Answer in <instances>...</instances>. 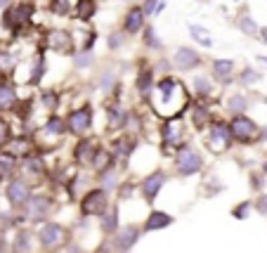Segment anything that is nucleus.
<instances>
[{"mask_svg": "<svg viewBox=\"0 0 267 253\" xmlns=\"http://www.w3.org/2000/svg\"><path fill=\"white\" fill-rule=\"evenodd\" d=\"M184 106H187L184 85L178 78H173V76L161 78L156 83V90H154V111L163 118H175Z\"/></svg>", "mask_w": 267, "mask_h": 253, "instance_id": "1", "label": "nucleus"}, {"mask_svg": "<svg viewBox=\"0 0 267 253\" xmlns=\"http://www.w3.org/2000/svg\"><path fill=\"white\" fill-rule=\"evenodd\" d=\"M229 142H232V130H229V126L227 123H220V121L213 123L211 130H208V140H206L208 149L213 154H222V152H227Z\"/></svg>", "mask_w": 267, "mask_h": 253, "instance_id": "2", "label": "nucleus"}, {"mask_svg": "<svg viewBox=\"0 0 267 253\" xmlns=\"http://www.w3.org/2000/svg\"><path fill=\"white\" fill-rule=\"evenodd\" d=\"M229 130H232V137L239 142H251L258 135V126L244 114H234V118L229 121Z\"/></svg>", "mask_w": 267, "mask_h": 253, "instance_id": "3", "label": "nucleus"}, {"mask_svg": "<svg viewBox=\"0 0 267 253\" xmlns=\"http://www.w3.org/2000/svg\"><path fill=\"white\" fill-rule=\"evenodd\" d=\"M38 239L43 244L45 249H59V246H64L66 239H69V234L62 225H57V222H50V225H45L43 230L38 232Z\"/></svg>", "mask_w": 267, "mask_h": 253, "instance_id": "4", "label": "nucleus"}, {"mask_svg": "<svg viewBox=\"0 0 267 253\" xmlns=\"http://www.w3.org/2000/svg\"><path fill=\"white\" fill-rule=\"evenodd\" d=\"M175 168L180 175H194L201 170V156L194 149H180L175 156Z\"/></svg>", "mask_w": 267, "mask_h": 253, "instance_id": "5", "label": "nucleus"}, {"mask_svg": "<svg viewBox=\"0 0 267 253\" xmlns=\"http://www.w3.org/2000/svg\"><path fill=\"white\" fill-rule=\"evenodd\" d=\"M104 208H107V194H104V190L88 192L86 199L81 201L83 215H104Z\"/></svg>", "mask_w": 267, "mask_h": 253, "instance_id": "6", "label": "nucleus"}, {"mask_svg": "<svg viewBox=\"0 0 267 253\" xmlns=\"http://www.w3.org/2000/svg\"><path fill=\"white\" fill-rule=\"evenodd\" d=\"M33 14V5L31 2H22V5H14L10 10L5 12V17H2V24L10 29V26H22V24H29Z\"/></svg>", "mask_w": 267, "mask_h": 253, "instance_id": "7", "label": "nucleus"}, {"mask_svg": "<svg viewBox=\"0 0 267 253\" xmlns=\"http://www.w3.org/2000/svg\"><path fill=\"white\" fill-rule=\"evenodd\" d=\"M92 123V114H90V106H83V109H76L71 111V116L66 121V126L69 130L74 133V135H81V133H86L88 128Z\"/></svg>", "mask_w": 267, "mask_h": 253, "instance_id": "8", "label": "nucleus"}, {"mask_svg": "<svg viewBox=\"0 0 267 253\" xmlns=\"http://www.w3.org/2000/svg\"><path fill=\"white\" fill-rule=\"evenodd\" d=\"M7 201L12 206H26V201L31 199V192H29V185L24 180H12L7 185Z\"/></svg>", "mask_w": 267, "mask_h": 253, "instance_id": "9", "label": "nucleus"}, {"mask_svg": "<svg viewBox=\"0 0 267 253\" xmlns=\"http://www.w3.org/2000/svg\"><path fill=\"white\" fill-rule=\"evenodd\" d=\"M173 64L178 66V69H184V71H189V69H196L199 64H201V57L189 50V48H178L175 54H173Z\"/></svg>", "mask_w": 267, "mask_h": 253, "instance_id": "10", "label": "nucleus"}, {"mask_svg": "<svg viewBox=\"0 0 267 253\" xmlns=\"http://www.w3.org/2000/svg\"><path fill=\"white\" fill-rule=\"evenodd\" d=\"M166 185V173H151V175H147L144 178V182H142V194L147 197V199H156V194L161 192V187Z\"/></svg>", "mask_w": 267, "mask_h": 253, "instance_id": "11", "label": "nucleus"}, {"mask_svg": "<svg viewBox=\"0 0 267 253\" xmlns=\"http://www.w3.org/2000/svg\"><path fill=\"white\" fill-rule=\"evenodd\" d=\"M50 213V199L45 197H31L26 201V215L31 220H38V218H45Z\"/></svg>", "mask_w": 267, "mask_h": 253, "instance_id": "12", "label": "nucleus"}, {"mask_svg": "<svg viewBox=\"0 0 267 253\" xmlns=\"http://www.w3.org/2000/svg\"><path fill=\"white\" fill-rule=\"evenodd\" d=\"M163 140L171 145H180L182 142V121L178 118H168L163 126Z\"/></svg>", "mask_w": 267, "mask_h": 253, "instance_id": "13", "label": "nucleus"}, {"mask_svg": "<svg viewBox=\"0 0 267 253\" xmlns=\"http://www.w3.org/2000/svg\"><path fill=\"white\" fill-rule=\"evenodd\" d=\"M139 239V232L135 230V227H126V230H121V232H116V239H114V244H116L121 251H128V249H133V244Z\"/></svg>", "mask_w": 267, "mask_h": 253, "instance_id": "14", "label": "nucleus"}, {"mask_svg": "<svg viewBox=\"0 0 267 253\" xmlns=\"http://www.w3.org/2000/svg\"><path fill=\"white\" fill-rule=\"evenodd\" d=\"M173 222V218L168 215V213H163V211H154L147 218V222H144V230L147 232H156V230H161V227H168Z\"/></svg>", "mask_w": 267, "mask_h": 253, "instance_id": "15", "label": "nucleus"}, {"mask_svg": "<svg viewBox=\"0 0 267 253\" xmlns=\"http://www.w3.org/2000/svg\"><path fill=\"white\" fill-rule=\"evenodd\" d=\"M92 156H95V145L90 140H81L76 145V161L88 166V163H92Z\"/></svg>", "mask_w": 267, "mask_h": 253, "instance_id": "16", "label": "nucleus"}, {"mask_svg": "<svg viewBox=\"0 0 267 253\" xmlns=\"http://www.w3.org/2000/svg\"><path fill=\"white\" fill-rule=\"evenodd\" d=\"M47 43H50V48L57 50V52H66L71 48V36L66 31H52L47 36Z\"/></svg>", "mask_w": 267, "mask_h": 253, "instance_id": "17", "label": "nucleus"}, {"mask_svg": "<svg viewBox=\"0 0 267 253\" xmlns=\"http://www.w3.org/2000/svg\"><path fill=\"white\" fill-rule=\"evenodd\" d=\"M142 24H144V10H142V7L128 10V14H126V31L137 33L139 29H142Z\"/></svg>", "mask_w": 267, "mask_h": 253, "instance_id": "18", "label": "nucleus"}, {"mask_svg": "<svg viewBox=\"0 0 267 253\" xmlns=\"http://www.w3.org/2000/svg\"><path fill=\"white\" fill-rule=\"evenodd\" d=\"M17 104V95L10 83H0V111H10Z\"/></svg>", "mask_w": 267, "mask_h": 253, "instance_id": "19", "label": "nucleus"}, {"mask_svg": "<svg viewBox=\"0 0 267 253\" xmlns=\"http://www.w3.org/2000/svg\"><path fill=\"white\" fill-rule=\"evenodd\" d=\"M187 29H189L192 38L199 43V45H203V48H211V45H213V38H211V33L206 31L203 26H199V24H189Z\"/></svg>", "mask_w": 267, "mask_h": 253, "instance_id": "20", "label": "nucleus"}, {"mask_svg": "<svg viewBox=\"0 0 267 253\" xmlns=\"http://www.w3.org/2000/svg\"><path fill=\"white\" fill-rule=\"evenodd\" d=\"M232 69H234V62H232V59H215L213 62V74L218 76V78H222L224 83H229Z\"/></svg>", "mask_w": 267, "mask_h": 253, "instance_id": "21", "label": "nucleus"}, {"mask_svg": "<svg viewBox=\"0 0 267 253\" xmlns=\"http://www.w3.org/2000/svg\"><path fill=\"white\" fill-rule=\"evenodd\" d=\"M97 10V5H95V0H78V5H76V17L78 19H90L92 14H95Z\"/></svg>", "mask_w": 267, "mask_h": 253, "instance_id": "22", "label": "nucleus"}, {"mask_svg": "<svg viewBox=\"0 0 267 253\" xmlns=\"http://www.w3.org/2000/svg\"><path fill=\"white\" fill-rule=\"evenodd\" d=\"M118 227V211L114 208V211H109L102 215V232L104 234H114Z\"/></svg>", "mask_w": 267, "mask_h": 253, "instance_id": "23", "label": "nucleus"}, {"mask_svg": "<svg viewBox=\"0 0 267 253\" xmlns=\"http://www.w3.org/2000/svg\"><path fill=\"white\" fill-rule=\"evenodd\" d=\"M14 170V154H0V180Z\"/></svg>", "mask_w": 267, "mask_h": 253, "instance_id": "24", "label": "nucleus"}, {"mask_svg": "<svg viewBox=\"0 0 267 253\" xmlns=\"http://www.w3.org/2000/svg\"><path fill=\"white\" fill-rule=\"evenodd\" d=\"M14 57H12L10 52H0V74L2 76H7L14 71Z\"/></svg>", "mask_w": 267, "mask_h": 253, "instance_id": "25", "label": "nucleus"}, {"mask_svg": "<svg viewBox=\"0 0 267 253\" xmlns=\"http://www.w3.org/2000/svg\"><path fill=\"white\" fill-rule=\"evenodd\" d=\"M109 161H111V156H109L107 152H104V149H99V152H95V158H92V166H95V170H99V173H102V170L107 168V163Z\"/></svg>", "mask_w": 267, "mask_h": 253, "instance_id": "26", "label": "nucleus"}, {"mask_svg": "<svg viewBox=\"0 0 267 253\" xmlns=\"http://www.w3.org/2000/svg\"><path fill=\"white\" fill-rule=\"evenodd\" d=\"M14 253H29V232H19L14 239Z\"/></svg>", "mask_w": 267, "mask_h": 253, "instance_id": "27", "label": "nucleus"}, {"mask_svg": "<svg viewBox=\"0 0 267 253\" xmlns=\"http://www.w3.org/2000/svg\"><path fill=\"white\" fill-rule=\"evenodd\" d=\"M239 29H241V31L246 33V36H256V33H258V26L253 24V19H251L248 14L239 19Z\"/></svg>", "mask_w": 267, "mask_h": 253, "instance_id": "28", "label": "nucleus"}, {"mask_svg": "<svg viewBox=\"0 0 267 253\" xmlns=\"http://www.w3.org/2000/svg\"><path fill=\"white\" fill-rule=\"evenodd\" d=\"M123 123H126V116H123L118 109H111V111H109V128L118 130V128H123Z\"/></svg>", "mask_w": 267, "mask_h": 253, "instance_id": "29", "label": "nucleus"}, {"mask_svg": "<svg viewBox=\"0 0 267 253\" xmlns=\"http://www.w3.org/2000/svg\"><path fill=\"white\" fill-rule=\"evenodd\" d=\"M227 109H229L232 114H241V111L246 109V100L241 95H234L229 102H227Z\"/></svg>", "mask_w": 267, "mask_h": 253, "instance_id": "30", "label": "nucleus"}, {"mask_svg": "<svg viewBox=\"0 0 267 253\" xmlns=\"http://www.w3.org/2000/svg\"><path fill=\"white\" fill-rule=\"evenodd\" d=\"M45 130L47 133H52V135H62L64 133V123H62V118H57V116H52L50 121H47V126H45Z\"/></svg>", "mask_w": 267, "mask_h": 253, "instance_id": "31", "label": "nucleus"}, {"mask_svg": "<svg viewBox=\"0 0 267 253\" xmlns=\"http://www.w3.org/2000/svg\"><path fill=\"white\" fill-rule=\"evenodd\" d=\"M24 168L31 170L33 175H43V163H41V158H36V156H29V158H26Z\"/></svg>", "mask_w": 267, "mask_h": 253, "instance_id": "32", "label": "nucleus"}, {"mask_svg": "<svg viewBox=\"0 0 267 253\" xmlns=\"http://www.w3.org/2000/svg\"><path fill=\"white\" fill-rule=\"evenodd\" d=\"M149 83H151V71H149V69H144V71L139 74L137 88L142 90V93H147V90H149Z\"/></svg>", "mask_w": 267, "mask_h": 253, "instance_id": "33", "label": "nucleus"}, {"mask_svg": "<svg viewBox=\"0 0 267 253\" xmlns=\"http://www.w3.org/2000/svg\"><path fill=\"white\" fill-rule=\"evenodd\" d=\"M256 81H260V74L253 71V69H246L244 74H241V83H244V85H253Z\"/></svg>", "mask_w": 267, "mask_h": 253, "instance_id": "34", "label": "nucleus"}, {"mask_svg": "<svg viewBox=\"0 0 267 253\" xmlns=\"http://www.w3.org/2000/svg\"><path fill=\"white\" fill-rule=\"evenodd\" d=\"M7 142H10V126H7V123L0 118V149L5 147Z\"/></svg>", "mask_w": 267, "mask_h": 253, "instance_id": "35", "label": "nucleus"}, {"mask_svg": "<svg viewBox=\"0 0 267 253\" xmlns=\"http://www.w3.org/2000/svg\"><path fill=\"white\" fill-rule=\"evenodd\" d=\"M50 10H52L54 14H66V12H69V5H66V0H52Z\"/></svg>", "mask_w": 267, "mask_h": 253, "instance_id": "36", "label": "nucleus"}, {"mask_svg": "<svg viewBox=\"0 0 267 253\" xmlns=\"http://www.w3.org/2000/svg\"><path fill=\"white\" fill-rule=\"evenodd\" d=\"M90 62H92V52L76 54V66H81V69H86V66H90Z\"/></svg>", "mask_w": 267, "mask_h": 253, "instance_id": "37", "label": "nucleus"}, {"mask_svg": "<svg viewBox=\"0 0 267 253\" xmlns=\"http://www.w3.org/2000/svg\"><path fill=\"white\" fill-rule=\"evenodd\" d=\"M144 38H147V45H151V48H161L159 38H156V33H154V29H147V33H144Z\"/></svg>", "mask_w": 267, "mask_h": 253, "instance_id": "38", "label": "nucleus"}, {"mask_svg": "<svg viewBox=\"0 0 267 253\" xmlns=\"http://www.w3.org/2000/svg\"><path fill=\"white\" fill-rule=\"evenodd\" d=\"M194 85H196V90H199L201 95H208V93H211V85L206 83V78H196V81H194Z\"/></svg>", "mask_w": 267, "mask_h": 253, "instance_id": "39", "label": "nucleus"}, {"mask_svg": "<svg viewBox=\"0 0 267 253\" xmlns=\"http://www.w3.org/2000/svg\"><path fill=\"white\" fill-rule=\"evenodd\" d=\"M121 45H123L121 33H111V36H109V48H111V50H116V48H121Z\"/></svg>", "mask_w": 267, "mask_h": 253, "instance_id": "40", "label": "nucleus"}, {"mask_svg": "<svg viewBox=\"0 0 267 253\" xmlns=\"http://www.w3.org/2000/svg\"><path fill=\"white\" fill-rule=\"evenodd\" d=\"M156 7H159V0H144V14H154L156 12Z\"/></svg>", "mask_w": 267, "mask_h": 253, "instance_id": "41", "label": "nucleus"}, {"mask_svg": "<svg viewBox=\"0 0 267 253\" xmlns=\"http://www.w3.org/2000/svg\"><path fill=\"white\" fill-rule=\"evenodd\" d=\"M244 211H248V206H239V208H236V213H234V215H236V218H244V215H246Z\"/></svg>", "mask_w": 267, "mask_h": 253, "instance_id": "42", "label": "nucleus"}, {"mask_svg": "<svg viewBox=\"0 0 267 253\" xmlns=\"http://www.w3.org/2000/svg\"><path fill=\"white\" fill-rule=\"evenodd\" d=\"M258 208H260V211H267V197H263V199L258 201Z\"/></svg>", "mask_w": 267, "mask_h": 253, "instance_id": "43", "label": "nucleus"}, {"mask_svg": "<svg viewBox=\"0 0 267 253\" xmlns=\"http://www.w3.org/2000/svg\"><path fill=\"white\" fill-rule=\"evenodd\" d=\"M12 0H0V7H10Z\"/></svg>", "mask_w": 267, "mask_h": 253, "instance_id": "44", "label": "nucleus"}, {"mask_svg": "<svg viewBox=\"0 0 267 253\" xmlns=\"http://www.w3.org/2000/svg\"><path fill=\"white\" fill-rule=\"evenodd\" d=\"M260 36H263V41L267 43V29H263V31H260Z\"/></svg>", "mask_w": 267, "mask_h": 253, "instance_id": "45", "label": "nucleus"}, {"mask_svg": "<svg viewBox=\"0 0 267 253\" xmlns=\"http://www.w3.org/2000/svg\"><path fill=\"white\" fill-rule=\"evenodd\" d=\"M258 62H263V64L267 66V57H258Z\"/></svg>", "mask_w": 267, "mask_h": 253, "instance_id": "46", "label": "nucleus"}]
</instances>
